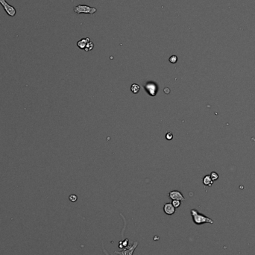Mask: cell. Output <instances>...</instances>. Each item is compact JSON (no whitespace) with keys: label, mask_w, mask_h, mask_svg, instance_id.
<instances>
[{"label":"cell","mask_w":255,"mask_h":255,"mask_svg":"<svg viewBox=\"0 0 255 255\" xmlns=\"http://www.w3.org/2000/svg\"><path fill=\"white\" fill-rule=\"evenodd\" d=\"M69 199H70V201H72V202H75V201H77L78 197L76 195H74V194H72L69 196Z\"/></svg>","instance_id":"obj_15"},{"label":"cell","mask_w":255,"mask_h":255,"mask_svg":"<svg viewBox=\"0 0 255 255\" xmlns=\"http://www.w3.org/2000/svg\"><path fill=\"white\" fill-rule=\"evenodd\" d=\"M90 41V39L89 38H83V39L79 40L77 43V46L79 49H85L86 48L87 44Z\"/></svg>","instance_id":"obj_7"},{"label":"cell","mask_w":255,"mask_h":255,"mask_svg":"<svg viewBox=\"0 0 255 255\" xmlns=\"http://www.w3.org/2000/svg\"><path fill=\"white\" fill-rule=\"evenodd\" d=\"M140 90V85H138L137 84H133L131 87V90L132 92L134 94H137L139 93Z\"/></svg>","instance_id":"obj_10"},{"label":"cell","mask_w":255,"mask_h":255,"mask_svg":"<svg viewBox=\"0 0 255 255\" xmlns=\"http://www.w3.org/2000/svg\"><path fill=\"white\" fill-rule=\"evenodd\" d=\"M0 5L2 6V8H4L5 11L7 13L8 16L13 17L16 15L17 11H16L15 8L8 4L6 0H0Z\"/></svg>","instance_id":"obj_3"},{"label":"cell","mask_w":255,"mask_h":255,"mask_svg":"<svg viewBox=\"0 0 255 255\" xmlns=\"http://www.w3.org/2000/svg\"><path fill=\"white\" fill-rule=\"evenodd\" d=\"M173 138V134L172 132H167L166 134V139L167 140H172Z\"/></svg>","instance_id":"obj_16"},{"label":"cell","mask_w":255,"mask_h":255,"mask_svg":"<svg viewBox=\"0 0 255 255\" xmlns=\"http://www.w3.org/2000/svg\"><path fill=\"white\" fill-rule=\"evenodd\" d=\"M168 197L172 200H178L181 201H185V198L184 197L183 194L178 190H172V191L169 192V193L168 194Z\"/></svg>","instance_id":"obj_5"},{"label":"cell","mask_w":255,"mask_h":255,"mask_svg":"<svg viewBox=\"0 0 255 255\" xmlns=\"http://www.w3.org/2000/svg\"><path fill=\"white\" fill-rule=\"evenodd\" d=\"M176 208L172 205V203H166L165 205H163V211L165 212L167 215H172L175 213Z\"/></svg>","instance_id":"obj_6"},{"label":"cell","mask_w":255,"mask_h":255,"mask_svg":"<svg viewBox=\"0 0 255 255\" xmlns=\"http://www.w3.org/2000/svg\"><path fill=\"white\" fill-rule=\"evenodd\" d=\"M94 47V44L92 41H90L86 46V48L85 49V50L86 52H89V51H91Z\"/></svg>","instance_id":"obj_11"},{"label":"cell","mask_w":255,"mask_h":255,"mask_svg":"<svg viewBox=\"0 0 255 255\" xmlns=\"http://www.w3.org/2000/svg\"><path fill=\"white\" fill-rule=\"evenodd\" d=\"M210 176L213 181L218 180V179H219V174H218L217 172H212L211 174H210Z\"/></svg>","instance_id":"obj_12"},{"label":"cell","mask_w":255,"mask_h":255,"mask_svg":"<svg viewBox=\"0 0 255 255\" xmlns=\"http://www.w3.org/2000/svg\"><path fill=\"white\" fill-rule=\"evenodd\" d=\"M172 205L175 207V208H178L181 206V201H178V200H172Z\"/></svg>","instance_id":"obj_14"},{"label":"cell","mask_w":255,"mask_h":255,"mask_svg":"<svg viewBox=\"0 0 255 255\" xmlns=\"http://www.w3.org/2000/svg\"><path fill=\"white\" fill-rule=\"evenodd\" d=\"M137 243H138V242H134V246H132V248H130V250H131V251H130V253H129V255H132V253H133L134 251H134V249H135V248L137 247ZM127 251H122V252H116V254H121V255H127Z\"/></svg>","instance_id":"obj_9"},{"label":"cell","mask_w":255,"mask_h":255,"mask_svg":"<svg viewBox=\"0 0 255 255\" xmlns=\"http://www.w3.org/2000/svg\"><path fill=\"white\" fill-rule=\"evenodd\" d=\"M190 213H191V216L193 218V221L195 225H201L205 223L213 224V221L210 218L205 216L204 214L200 213L198 212V210H195V209H192L190 210Z\"/></svg>","instance_id":"obj_1"},{"label":"cell","mask_w":255,"mask_h":255,"mask_svg":"<svg viewBox=\"0 0 255 255\" xmlns=\"http://www.w3.org/2000/svg\"><path fill=\"white\" fill-rule=\"evenodd\" d=\"M169 61L170 62L171 64H176L177 61H178V57L176 55H172L169 58Z\"/></svg>","instance_id":"obj_13"},{"label":"cell","mask_w":255,"mask_h":255,"mask_svg":"<svg viewBox=\"0 0 255 255\" xmlns=\"http://www.w3.org/2000/svg\"><path fill=\"white\" fill-rule=\"evenodd\" d=\"M74 12L76 13H88V14H93L97 11L96 8H92L86 5H78L73 8Z\"/></svg>","instance_id":"obj_2"},{"label":"cell","mask_w":255,"mask_h":255,"mask_svg":"<svg viewBox=\"0 0 255 255\" xmlns=\"http://www.w3.org/2000/svg\"><path fill=\"white\" fill-rule=\"evenodd\" d=\"M144 89L149 96H155L158 93V86L157 84L154 82H147L145 85Z\"/></svg>","instance_id":"obj_4"},{"label":"cell","mask_w":255,"mask_h":255,"mask_svg":"<svg viewBox=\"0 0 255 255\" xmlns=\"http://www.w3.org/2000/svg\"><path fill=\"white\" fill-rule=\"evenodd\" d=\"M203 184H205V186H209V187H210V186H212V184H213V181L211 179L210 175L207 174V175H205V176L204 177V178H203Z\"/></svg>","instance_id":"obj_8"}]
</instances>
